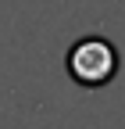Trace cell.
<instances>
[{
	"mask_svg": "<svg viewBox=\"0 0 125 129\" xmlns=\"http://www.w3.org/2000/svg\"><path fill=\"white\" fill-rule=\"evenodd\" d=\"M65 68H68V75L75 83L86 86V90L107 86L118 75V47L107 36H82V40H75L68 47Z\"/></svg>",
	"mask_w": 125,
	"mask_h": 129,
	"instance_id": "cell-1",
	"label": "cell"
}]
</instances>
